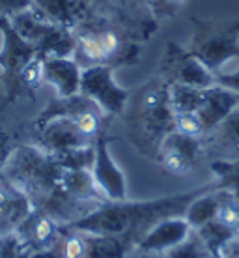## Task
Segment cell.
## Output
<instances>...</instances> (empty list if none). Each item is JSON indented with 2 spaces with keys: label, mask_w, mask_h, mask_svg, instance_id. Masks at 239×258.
Returning a JSON list of instances; mask_svg holds the SVG:
<instances>
[{
  "label": "cell",
  "mask_w": 239,
  "mask_h": 258,
  "mask_svg": "<svg viewBox=\"0 0 239 258\" xmlns=\"http://www.w3.org/2000/svg\"><path fill=\"white\" fill-rule=\"evenodd\" d=\"M123 118L136 150L146 157L157 159L165 137L174 129V109L170 105L168 83L159 73L131 92Z\"/></svg>",
  "instance_id": "cell-2"
},
{
  "label": "cell",
  "mask_w": 239,
  "mask_h": 258,
  "mask_svg": "<svg viewBox=\"0 0 239 258\" xmlns=\"http://www.w3.org/2000/svg\"><path fill=\"white\" fill-rule=\"evenodd\" d=\"M28 258H62L58 251V245H52L49 249H41V251H32Z\"/></svg>",
  "instance_id": "cell-34"
},
{
  "label": "cell",
  "mask_w": 239,
  "mask_h": 258,
  "mask_svg": "<svg viewBox=\"0 0 239 258\" xmlns=\"http://www.w3.org/2000/svg\"><path fill=\"white\" fill-rule=\"evenodd\" d=\"M168 4H170V6H174V8H180L181 4H183V2H185V0H167Z\"/></svg>",
  "instance_id": "cell-35"
},
{
  "label": "cell",
  "mask_w": 239,
  "mask_h": 258,
  "mask_svg": "<svg viewBox=\"0 0 239 258\" xmlns=\"http://www.w3.org/2000/svg\"><path fill=\"white\" fill-rule=\"evenodd\" d=\"M194 232L200 236V239L204 241V245L209 249V252H211L213 256H219L220 252H222V249L239 234V232H235V230H232V228L224 226L217 219L206 223L204 226L196 228Z\"/></svg>",
  "instance_id": "cell-22"
},
{
  "label": "cell",
  "mask_w": 239,
  "mask_h": 258,
  "mask_svg": "<svg viewBox=\"0 0 239 258\" xmlns=\"http://www.w3.org/2000/svg\"><path fill=\"white\" fill-rule=\"evenodd\" d=\"M157 73L167 83L189 84L196 88H209L215 83V75L185 47L176 41H168Z\"/></svg>",
  "instance_id": "cell-8"
},
{
  "label": "cell",
  "mask_w": 239,
  "mask_h": 258,
  "mask_svg": "<svg viewBox=\"0 0 239 258\" xmlns=\"http://www.w3.org/2000/svg\"><path fill=\"white\" fill-rule=\"evenodd\" d=\"M155 161L159 163L165 170H167L168 174H172V176L189 174L191 170L196 168V165H194L189 157H185L183 154H180L178 150L167 148V146H161V148H159V154H157Z\"/></svg>",
  "instance_id": "cell-25"
},
{
  "label": "cell",
  "mask_w": 239,
  "mask_h": 258,
  "mask_svg": "<svg viewBox=\"0 0 239 258\" xmlns=\"http://www.w3.org/2000/svg\"><path fill=\"white\" fill-rule=\"evenodd\" d=\"M233 68H224V70H220L219 73H215V83L219 84V86H224L228 90L232 92H237L239 94V58L233 60Z\"/></svg>",
  "instance_id": "cell-30"
},
{
  "label": "cell",
  "mask_w": 239,
  "mask_h": 258,
  "mask_svg": "<svg viewBox=\"0 0 239 258\" xmlns=\"http://www.w3.org/2000/svg\"><path fill=\"white\" fill-rule=\"evenodd\" d=\"M62 165L38 144L17 146L8 157L0 176L19 187L38 208L58 185Z\"/></svg>",
  "instance_id": "cell-4"
},
{
  "label": "cell",
  "mask_w": 239,
  "mask_h": 258,
  "mask_svg": "<svg viewBox=\"0 0 239 258\" xmlns=\"http://www.w3.org/2000/svg\"><path fill=\"white\" fill-rule=\"evenodd\" d=\"M97 189L107 200L127 199V180L123 170L118 167L109 150V137L101 133L94 141V163L90 168Z\"/></svg>",
  "instance_id": "cell-9"
},
{
  "label": "cell",
  "mask_w": 239,
  "mask_h": 258,
  "mask_svg": "<svg viewBox=\"0 0 239 258\" xmlns=\"http://www.w3.org/2000/svg\"><path fill=\"white\" fill-rule=\"evenodd\" d=\"M13 150H15V146L12 144V137L0 127V172H2V168H4L8 157L12 155Z\"/></svg>",
  "instance_id": "cell-32"
},
{
  "label": "cell",
  "mask_w": 239,
  "mask_h": 258,
  "mask_svg": "<svg viewBox=\"0 0 239 258\" xmlns=\"http://www.w3.org/2000/svg\"><path fill=\"white\" fill-rule=\"evenodd\" d=\"M15 236L19 238L23 245H28L32 251H41L58 243L62 236V226L49 213L39 208H34L30 215L23 221V225L17 228Z\"/></svg>",
  "instance_id": "cell-13"
},
{
  "label": "cell",
  "mask_w": 239,
  "mask_h": 258,
  "mask_svg": "<svg viewBox=\"0 0 239 258\" xmlns=\"http://www.w3.org/2000/svg\"><path fill=\"white\" fill-rule=\"evenodd\" d=\"M34 127H36V144L54 157L94 144V141L84 135L69 118H51Z\"/></svg>",
  "instance_id": "cell-10"
},
{
  "label": "cell",
  "mask_w": 239,
  "mask_h": 258,
  "mask_svg": "<svg viewBox=\"0 0 239 258\" xmlns=\"http://www.w3.org/2000/svg\"><path fill=\"white\" fill-rule=\"evenodd\" d=\"M75 54L83 68L90 66H135L140 60V39L129 26L99 13H90L75 28Z\"/></svg>",
  "instance_id": "cell-3"
},
{
  "label": "cell",
  "mask_w": 239,
  "mask_h": 258,
  "mask_svg": "<svg viewBox=\"0 0 239 258\" xmlns=\"http://www.w3.org/2000/svg\"><path fill=\"white\" fill-rule=\"evenodd\" d=\"M34 208L36 206L28 195L0 176V238H8L17 232Z\"/></svg>",
  "instance_id": "cell-12"
},
{
  "label": "cell",
  "mask_w": 239,
  "mask_h": 258,
  "mask_svg": "<svg viewBox=\"0 0 239 258\" xmlns=\"http://www.w3.org/2000/svg\"><path fill=\"white\" fill-rule=\"evenodd\" d=\"M112 66H90L83 68L81 79V94L96 101L105 114L123 116L125 107L129 103L131 92L116 83Z\"/></svg>",
  "instance_id": "cell-7"
},
{
  "label": "cell",
  "mask_w": 239,
  "mask_h": 258,
  "mask_svg": "<svg viewBox=\"0 0 239 258\" xmlns=\"http://www.w3.org/2000/svg\"><path fill=\"white\" fill-rule=\"evenodd\" d=\"M193 34L187 49L211 73H219L239 58V19H202L191 15Z\"/></svg>",
  "instance_id": "cell-5"
},
{
  "label": "cell",
  "mask_w": 239,
  "mask_h": 258,
  "mask_svg": "<svg viewBox=\"0 0 239 258\" xmlns=\"http://www.w3.org/2000/svg\"><path fill=\"white\" fill-rule=\"evenodd\" d=\"M0 84L6 96V103L23 97L21 75L23 70L38 56V47L21 36L10 17L0 19Z\"/></svg>",
  "instance_id": "cell-6"
},
{
  "label": "cell",
  "mask_w": 239,
  "mask_h": 258,
  "mask_svg": "<svg viewBox=\"0 0 239 258\" xmlns=\"http://www.w3.org/2000/svg\"><path fill=\"white\" fill-rule=\"evenodd\" d=\"M167 258H213V254L209 252L204 241L200 239V236L194 232L189 234V238L185 241H181L180 245H176L174 249H170L168 252H165Z\"/></svg>",
  "instance_id": "cell-26"
},
{
  "label": "cell",
  "mask_w": 239,
  "mask_h": 258,
  "mask_svg": "<svg viewBox=\"0 0 239 258\" xmlns=\"http://www.w3.org/2000/svg\"><path fill=\"white\" fill-rule=\"evenodd\" d=\"M206 88H196L189 84L168 83V96H170V105L176 112H196L202 103Z\"/></svg>",
  "instance_id": "cell-23"
},
{
  "label": "cell",
  "mask_w": 239,
  "mask_h": 258,
  "mask_svg": "<svg viewBox=\"0 0 239 258\" xmlns=\"http://www.w3.org/2000/svg\"><path fill=\"white\" fill-rule=\"evenodd\" d=\"M83 66L73 56L43 58V83L51 84L58 97H69L81 92Z\"/></svg>",
  "instance_id": "cell-14"
},
{
  "label": "cell",
  "mask_w": 239,
  "mask_h": 258,
  "mask_svg": "<svg viewBox=\"0 0 239 258\" xmlns=\"http://www.w3.org/2000/svg\"><path fill=\"white\" fill-rule=\"evenodd\" d=\"M239 105V94L213 84L204 90V97H202V103L198 107V116H200L204 129H206V135L209 131H213L222 120H226L232 110Z\"/></svg>",
  "instance_id": "cell-16"
},
{
  "label": "cell",
  "mask_w": 239,
  "mask_h": 258,
  "mask_svg": "<svg viewBox=\"0 0 239 258\" xmlns=\"http://www.w3.org/2000/svg\"><path fill=\"white\" fill-rule=\"evenodd\" d=\"M10 21L13 23L15 26V30L26 39V41H30L34 45L38 47L45 36L51 32L52 28L56 25H51V23H47L45 19H41L38 13L34 12L32 8H28V10H23V12L15 13L13 17H10Z\"/></svg>",
  "instance_id": "cell-20"
},
{
  "label": "cell",
  "mask_w": 239,
  "mask_h": 258,
  "mask_svg": "<svg viewBox=\"0 0 239 258\" xmlns=\"http://www.w3.org/2000/svg\"><path fill=\"white\" fill-rule=\"evenodd\" d=\"M217 221H220L224 226L239 232V200L235 199L232 193L224 191V189H219V212H217Z\"/></svg>",
  "instance_id": "cell-27"
},
{
  "label": "cell",
  "mask_w": 239,
  "mask_h": 258,
  "mask_svg": "<svg viewBox=\"0 0 239 258\" xmlns=\"http://www.w3.org/2000/svg\"><path fill=\"white\" fill-rule=\"evenodd\" d=\"M215 180L207 185L196 187L189 193L168 195L161 199L151 200H107L103 204L84 215L83 219L62 228H71L81 232L96 234V236H112V238L125 239L127 243L135 245L144 234L148 232L157 221L172 215H183L189 202L207 189L215 187Z\"/></svg>",
  "instance_id": "cell-1"
},
{
  "label": "cell",
  "mask_w": 239,
  "mask_h": 258,
  "mask_svg": "<svg viewBox=\"0 0 239 258\" xmlns=\"http://www.w3.org/2000/svg\"><path fill=\"white\" fill-rule=\"evenodd\" d=\"M191 232H193V228L183 215H172V217L157 221L155 225L136 241L135 247L142 249V251L165 254L170 249H174L176 245H180L181 241H185Z\"/></svg>",
  "instance_id": "cell-11"
},
{
  "label": "cell",
  "mask_w": 239,
  "mask_h": 258,
  "mask_svg": "<svg viewBox=\"0 0 239 258\" xmlns=\"http://www.w3.org/2000/svg\"><path fill=\"white\" fill-rule=\"evenodd\" d=\"M206 152H215L222 159H237L239 157V105L232 114L209 131L204 137Z\"/></svg>",
  "instance_id": "cell-17"
},
{
  "label": "cell",
  "mask_w": 239,
  "mask_h": 258,
  "mask_svg": "<svg viewBox=\"0 0 239 258\" xmlns=\"http://www.w3.org/2000/svg\"><path fill=\"white\" fill-rule=\"evenodd\" d=\"M75 30L60 28L54 26L51 32L47 34L45 39L38 45L39 58H49V56H73L75 54Z\"/></svg>",
  "instance_id": "cell-21"
},
{
  "label": "cell",
  "mask_w": 239,
  "mask_h": 258,
  "mask_svg": "<svg viewBox=\"0 0 239 258\" xmlns=\"http://www.w3.org/2000/svg\"><path fill=\"white\" fill-rule=\"evenodd\" d=\"M213 258H220V256H213Z\"/></svg>",
  "instance_id": "cell-36"
},
{
  "label": "cell",
  "mask_w": 239,
  "mask_h": 258,
  "mask_svg": "<svg viewBox=\"0 0 239 258\" xmlns=\"http://www.w3.org/2000/svg\"><path fill=\"white\" fill-rule=\"evenodd\" d=\"M174 129L189 137H206V129L202 123L198 112H176L174 114Z\"/></svg>",
  "instance_id": "cell-29"
},
{
  "label": "cell",
  "mask_w": 239,
  "mask_h": 258,
  "mask_svg": "<svg viewBox=\"0 0 239 258\" xmlns=\"http://www.w3.org/2000/svg\"><path fill=\"white\" fill-rule=\"evenodd\" d=\"M43 84V58H36L26 66L21 75V94L34 99V94Z\"/></svg>",
  "instance_id": "cell-28"
},
{
  "label": "cell",
  "mask_w": 239,
  "mask_h": 258,
  "mask_svg": "<svg viewBox=\"0 0 239 258\" xmlns=\"http://www.w3.org/2000/svg\"><path fill=\"white\" fill-rule=\"evenodd\" d=\"M34 0H0V19L13 17L15 13L28 10Z\"/></svg>",
  "instance_id": "cell-31"
},
{
  "label": "cell",
  "mask_w": 239,
  "mask_h": 258,
  "mask_svg": "<svg viewBox=\"0 0 239 258\" xmlns=\"http://www.w3.org/2000/svg\"><path fill=\"white\" fill-rule=\"evenodd\" d=\"M211 172L219 189L232 193L239 200V157L237 159H222L217 157L211 161Z\"/></svg>",
  "instance_id": "cell-24"
},
{
  "label": "cell",
  "mask_w": 239,
  "mask_h": 258,
  "mask_svg": "<svg viewBox=\"0 0 239 258\" xmlns=\"http://www.w3.org/2000/svg\"><path fill=\"white\" fill-rule=\"evenodd\" d=\"M217 212H219V189L215 185V187L200 193L198 197H194L189 202L183 217L187 219L191 228L196 230V228L204 226L209 221L217 219Z\"/></svg>",
  "instance_id": "cell-19"
},
{
  "label": "cell",
  "mask_w": 239,
  "mask_h": 258,
  "mask_svg": "<svg viewBox=\"0 0 239 258\" xmlns=\"http://www.w3.org/2000/svg\"><path fill=\"white\" fill-rule=\"evenodd\" d=\"M30 8L47 23L67 30L78 28L92 13L86 0H34Z\"/></svg>",
  "instance_id": "cell-15"
},
{
  "label": "cell",
  "mask_w": 239,
  "mask_h": 258,
  "mask_svg": "<svg viewBox=\"0 0 239 258\" xmlns=\"http://www.w3.org/2000/svg\"><path fill=\"white\" fill-rule=\"evenodd\" d=\"M58 183L64 191H67L71 197H75L78 200L96 202V204L107 202V199L97 189L90 168H62Z\"/></svg>",
  "instance_id": "cell-18"
},
{
  "label": "cell",
  "mask_w": 239,
  "mask_h": 258,
  "mask_svg": "<svg viewBox=\"0 0 239 258\" xmlns=\"http://www.w3.org/2000/svg\"><path fill=\"white\" fill-rule=\"evenodd\" d=\"M123 258H167L163 252H149V251H142V249H138V247L131 245L125 252V256Z\"/></svg>",
  "instance_id": "cell-33"
}]
</instances>
